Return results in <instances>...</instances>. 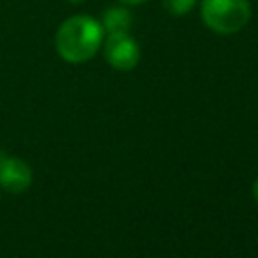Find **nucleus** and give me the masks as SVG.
I'll return each instance as SVG.
<instances>
[{"label":"nucleus","instance_id":"obj_3","mask_svg":"<svg viewBox=\"0 0 258 258\" xmlns=\"http://www.w3.org/2000/svg\"><path fill=\"white\" fill-rule=\"evenodd\" d=\"M105 60L117 71H131L139 62V44L129 32H111L103 40Z\"/></svg>","mask_w":258,"mask_h":258},{"label":"nucleus","instance_id":"obj_1","mask_svg":"<svg viewBox=\"0 0 258 258\" xmlns=\"http://www.w3.org/2000/svg\"><path fill=\"white\" fill-rule=\"evenodd\" d=\"M103 24L97 18L75 14L58 26L54 34V46L67 62H85L97 54L103 44Z\"/></svg>","mask_w":258,"mask_h":258},{"label":"nucleus","instance_id":"obj_8","mask_svg":"<svg viewBox=\"0 0 258 258\" xmlns=\"http://www.w3.org/2000/svg\"><path fill=\"white\" fill-rule=\"evenodd\" d=\"M252 189H254V198H256V200H258V179H256V181H254V187H252Z\"/></svg>","mask_w":258,"mask_h":258},{"label":"nucleus","instance_id":"obj_6","mask_svg":"<svg viewBox=\"0 0 258 258\" xmlns=\"http://www.w3.org/2000/svg\"><path fill=\"white\" fill-rule=\"evenodd\" d=\"M196 4H198V0H163L165 10L171 12V14H175V16L187 14Z\"/></svg>","mask_w":258,"mask_h":258},{"label":"nucleus","instance_id":"obj_4","mask_svg":"<svg viewBox=\"0 0 258 258\" xmlns=\"http://www.w3.org/2000/svg\"><path fill=\"white\" fill-rule=\"evenodd\" d=\"M32 181V171L28 163L18 157H2L0 159V185L10 194L24 191Z\"/></svg>","mask_w":258,"mask_h":258},{"label":"nucleus","instance_id":"obj_5","mask_svg":"<svg viewBox=\"0 0 258 258\" xmlns=\"http://www.w3.org/2000/svg\"><path fill=\"white\" fill-rule=\"evenodd\" d=\"M131 20L133 18H131V12L127 8H123V6H111V8L105 10L101 24H103V30L107 34H111V32H129Z\"/></svg>","mask_w":258,"mask_h":258},{"label":"nucleus","instance_id":"obj_7","mask_svg":"<svg viewBox=\"0 0 258 258\" xmlns=\"http://www.w3.org/2000/svg\"><path fill=\"white\" fill-rule=\"evenodd\" d=\"M121 4H141V2H145V0H119Z\"/></svg>","mask_w":258,"mask_h":258},{"label":"nucleus","instance_id":"obj_9","mask_svg":"<svg viewBox=\"0 0 258 258\" xmlns=\"http://www.w3.org/2000/svg\"><path fill=\"white\" fill-rule=\"evenodd\" d=\"M69 2H75V4H81V2H85V0H69Z\"/></svg>","mask_w":258,"mask_h":258},{"label":"nucleus","instance_id":"obj_2","mask_svg":"<svg viewBox=\"0 0 258 258\" xmlns=\"http://www.w3.org/2000/svg\"><path fill=\"white\" fill-rule=\"evenodd\" d=\"M202 20L218 34H234L242 30L250 16V0H202Z\"/></svg>","mask_w":258,"mask_h":258}]
</instances>
